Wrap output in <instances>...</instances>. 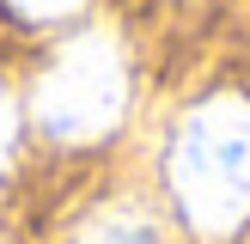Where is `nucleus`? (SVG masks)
Returning <instances> with one entry per match:
<instances>
[{
	"label": "nucleus",
	"mask_w": 250,
	"mask_h": 244,
	"mask_svg": "<svg viewBox=\"0 0 250 244\" xmlns=\"http://www.w3.org/2000/svg\"><path fill=\"white\" fill-rule=\"evenodd\" d=\"M165 183L177 214L202 238H232L250 220V98L214 92L183 110L165 146Z\"/></svg>",
	"instance_id": "1"
},
{
	"label": "nucleus",
	"mask_w": 250,
	"mask_h": 244,
	"mask_svg": "<svg viewBox=\"0 0 250 244\" xmlns=\"http://www.w3.org/2000/svg\"><path fill=\"white\" fill-rule=\"evenodd\" d=\"M0 6H6L12 19H24V24H61V19H73L85 0H0Z\"/></svg>",
	"instance_id": "4"
},
{
	"label": "nucleus",
	"mask_w": 250,
	"mask_h": 244,
	"mask_svg": "<svg viewBox=\"0 0 250 244\" xmlns=\"http://www.w3.org/2000/svg\"><path fill=\"white\" fill-rule=\"evenodd\" d=\"M12 146H19V98L0 85V177H6V165H12Z\"/></svg>",
	"instance_id": "5"
},
{
	"label": "nucleus",
	"mask_w": 250,
	"mask_h": 244,
	"mask_svg": "<svg viewBox=\"0 0 250 244\" xmlns=\"http://www.w3.org/2000/svg\"><path fill=\"white\" fill-rule=\"evenodd\" d=\"M67 244H165V232L141 202H104L73 226Z\"/></svg>",
	"instance_id": "3"
},
{
	"label": "nucleus",
	"mask_w": 250,
	"mask_h": 244,
	"mask_svg": "<svg viewBox=\"0 0 250 244\" xmlns=\"http://www.w3.org/2000/svg\"><path fill=\"white\" fill-rule=\"evenodd\" d=\"M128 49L116 31L92 24L55 43V55L31 80V122L55 146H92L128 116Z\"/></svg>",
	"instance_id": "2"
}]
</instances>
